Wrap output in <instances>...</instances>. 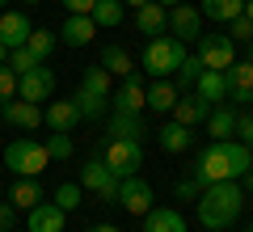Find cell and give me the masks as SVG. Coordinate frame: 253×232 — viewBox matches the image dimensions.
<instances>
[{
	"label": "cell",
	"instance_id": "1",
	"mask_svg": "<svg viewBox=\"0 0 253 232\" xmlns=\"http://www.w3.org/2000/svg\"><path fill=\"white\" fill-rule=\"evenodd\" d=\"M241 207H245V186L236 178H228V182H211V186H203L194 211H199V224L207 232H228L236 224V215H241Z\"/></svg>",
	"mask_w": 253,
	"mask_h": 232
},
{
	"label": "cell",
	"instance_id": "2",
	"mask_svg": "<svg viewBox=\"0 0 253 232\" xmlns=\"http://www.w3.org/2000/svg\"><path fill=\"white\" fill-rule=\"evenodd\" d=\"M249 165H253V148H245L241 139H211V148H203L194 173H199L203 186H211V182H228V178L241 182L245 173H249Z\"/></svg>",
	"mask_w": 253,
	"mask_h": 232
},
{
	"label": "cell",
	"instance_id": "3",
	"mask_svg": "<svg viewBox=\"0 0 253 232\" xmlns=\"http://www.w3.org/2000/svg\"><path fill=\"white\" fill-rule=\"evenodd\" d=\"M186 59V43H177L173 34H156L152 43L144 46V72L152 81H165L177 72V63Z\"/></svg>",
	"mask_w": 253,
	"mask_h": 232
},
{
	"label": "cell",
	"instance_id": "4",
	"mask_svg": "<svg viewBox=\"0 0 253 232\" xmlns=\"http://www.w3.org/2000/svg\"><path fill=\"white\" fill-rule=\"evenodd\" d=\"M4 165H9L17 178H38V173L51 165V156H46V143H38V139H13L9 148H4Z\"/></svg>",
	"mask_w": 253,
	"mask_h": 232
},
{
	"label": "cell",
	"instance_id": "5",
	"mask_svg": "<svg viewBox=\"0 0 253 232\" xmlns=\"http://www.w3.org/2000/svg\"><path fill=\"white\" fill-rule=\"evenodd\" d=\"M101 161L110 165L114 178H131V173L144 169V143H139V139H106Z\"/></svg>",
	"mask_w": 253,
	"mask_h": 232
},
{
	"label": "cell",
	"instance_id": "6",
	"mask_svg": "<svg viewBox=\"0 0 253 232\" xmlns=\"http://www.w3.org/2000/svg\"><path fill=\"white\" fill-rule=\"evenodd\" d=\"M194 46H199V63L203 68H215V72H224L228 63H236V43L228 34H199L194 38Z\"/></svg>",
	"mask_w": 253,
	"mask_h": 232
},
{
	"label": "cell",
	"instance_id": "7",
	"mask_svg": "<svg viewBox=\"0 0 253 232\" xmlns=\"http://www.w3.org/2000/svg\"><path fill=\"white\" fill-rule=\"evenodd\" d=\"M81 190H93V194L101 198V203H118V178L110 173V165L101 161H84L81 169Z\"/></svg>",
	"mask_w": 253,
	"mask_h": 232
},
{
	"label": "cell",
	"instance_id": "8",
	"mask_svg": "<svg viewBox=\"0 0 253 232\" xmlns=\"http://www.w3.org/2000/svg\"><path fill=\"white\" fill-rule=\"evenodd\" d=\"M110 106H114V110H123V114H144V106H148L144 76H139V72L123 76V85H118V89L110 93Z\"/></svg>",
	"mask_w": 253,
	"mask_h": 232
},
{
	"label": "cell",
	"instance_id": "9",
	"mask_svg": "<svg viewBox=\"0 0 253 232\" xmlns=\"http://www.w3.org/2000/svg\"><path fill=\"white\" fill-rule=\"evenodd\" d=\"M165 30H169L177 43H194V38L203 34V13L194 9V4H186V0H181V4H173V9H169Z\"/></svg>",
	"mask_w": 253,
	"mask_h": 232
},
{
	"label": "cell",
	"instance_id": "10",
	"mask_svg": "<svg viewBox=\"0 0 253 232\" xmlns=\"http://www.w3.org/2000/svg\"><path fill=\"white\" fill-rule=\"evenodd\" d=\"M118 207L131 211V215H148V207H152V186H148L139 173L118 178Z\"/></svg>",
	"mask_w": 253,
	"mask_h": 232
},
{
	"label": "cell",
	"instance_id": "11",
	"mask_svg": "<svg viewBox=\"0 0 253 232\" xmlns=\"http://www.w3.org/2000/svg\"><path fill=\"white\" fill-rule=\"evenodd\" d=\"M55 93V72L46 68V63H38V68H30V72H21L17 76V97H26V101H46Z\"/></svg>",
	"mask_w": 253,
	"mask_h": 232
},
{
	"label": "cell",
	"instance_id": "12",
	"mask_svg": "<svg viewBox=\"0 0 253 232\" xmlns=\"http://www.w3.org/2000/svg\"><path fill=\"white\" fill-rule=\"evenodd\" d=\"M0 118L13 127H21V131H34V127H42V110L34 106V101L26 97H9V101H0Z\"/></svg>",
	"mask_w": 253,
	"mask_h": 232
},
{
	"label": "cell",
	"instance_id": "13",
	"mask_svg": "<svg viewBox=\"0 0 253 232\" xmlns=\"http://www.w3.org/2000/svg\"><path fill=\"white\" fill-rule=\"evenodd\" d=\"M224 81H228V97H232V101H253V59L228 63Z\"/></svg>",
	"mask_w": 253,
	"mask_h": 232
},
{
	"label": "cell",
	"instance_id": "14",
	"mask_svg": "<svg viewBox=\"0 0 253 232\" xmlns=\"http://www.w3.org/2000/svg\"><path fill=\"white\" fill-rule=\"evenodd\" d=\"M93 34H97V26H93L89 13H68V21H63V30H59V43H68V46H89Z\"/></svg>",
	"mask_w": 253,
	"mask_h": 232
},
{
	"label": "cell",
	"instance_id": "15",
	"mask_svg": "<svg viewBox=\"0 0 253 232\" xmlns=\"http://www.w3.org/2000/svg\"><path fill=\"white\" fill-rule=\"evenodd\" d=\"M173 123H181V127H199V123H207V114H211V106L199 97V93H181L177 101H173Z\"/></svg>",
	"mask_w": 253,
	"mask_h": 232
},
{
	"label": "cell",
	"instance_id": "16",
	"mask_svg": "<svg viewBox=\"0 0 253 232\" xmlns=\"http://www.w3.org/2000/svg\"><path fill=\"white\" fill-rule=\"evenodd\" d=\"M63 220H68V211L63 207H55V203H38V207H30V232H63Z\"/></svg>",
	"mask_w": 253,
	"mask_h": 232
},
{
	"label": "cell",
	"instance_id": "17",
	"mask_svg": "<svg viewBox=\"0 0 253 232\" xmlns=\"http://www.w3.org/2000/svg\"><path fill=\"white\" fill-rule=\"evenodd\" d=\"M144 232H186V215L177 207H148Z\"/></svg>",
	"mask_w": 253,
	"mask_h": 232
},
{
	"label": "cell",
	"instance_id": "18",
	"mask_svg": "<svg viewBox=\"0 0 253 232\" xmlns=\"http://www.w3.org/2000/svg\"><path fill=\"white\" fill-rule=\"evenodd\" d=\"M30 30H34V26H30L26 13H0V43L9 46V51H13V46H26Z\"/></svg>",
	"mask_w": 253,
	"mask_h": 232
},
{
	"label": "cell",
	"instance_id": "19",
	"mask_svg": "<svg viewBox=\"0 0 253 232\" xmlns=\"http://www.w3.org/2000/svg\"><path fill=\"white\" fill-rule=\"evenodd\" d=\"M194 93H199L207 106H219V101L228 97V81H224V72L203 68V72H199V81H194Z\"/></svg>",
	"mask_w": 253,
	"mask_h": 232
},
{
	"label": "cell",
	"instance_id": "20",
	"mask_svg": "<svg viewBox=\"0 0 253 232\" xmlns=\"http://www.w3.org/2000/svg\"><path fill=\"white\" fill-rule=\"evenodd\" d=\"M165 21H169V9L165 4H156V0H148V4H139L135 9V30L139 34H165Z\"/></svg>",
	"mask_w": 253,
	"mask_h": 232
},
{
	"label": "cell",
	"instance_id": "21",
	"mask_svg": "<svg viewBox=\"0 0 253 232\" xmlns=\"http://www.w3.org/2000/svg\"><path fill=\"white\" fill-rule=\"evenodd\" d=\"M42 123L51 127V131H72V127L81 123V110H76V101H51V106L42 110Z\"/></svg>",
	"mask_w": 253,
	"mask_h": 232
},
{
	"label": "cell",
	"instance_id": "22",
	"mask_svg": "<svg viewBox=\"0 0 253 232\" xmlns=\"http://www.w3.org/2000/svg\"><path fill=\"white\" fill-rule=\"evenodd\" d=\"M177 97H181V89L169 81V76H165V81H152V85H148V110H156V114H169Z\"/></svg>",
	"mask_w": 253,
	"mask_h": 232
},
{
	"label": "cell",
	"instance_id": "23",
	"mask_svg": "<svg viewBox=\"0 0 253 232\" xmlns=\"http://www.w3.org/2000/svg\"><path fill=\"white\" fill-rule=\"evenodd\" d=\"M9 203L17 207V211H30V207L42 203V186H38L34 178H17V182L9 186Z\"/></svg>",
	"mask_w": 253,
	"mask_h": 232
},
{
	"label": "cell",
	"instance_id": "24",
	"mask_svg": "<svg viewBox=\"0 0 253 232\" xmlns=\"http://www.w3.org/2000/svg\"><path fill=\"white\" fill-rule=\"evenodd\" d=\"M236 110L232 106H224V101H219V106H211V114H207V127H211V135H215V139H232L236 135Z\"/></svg>",
	"mask_w": 253,
	"mask_h": 232
},
{
	"label": "cell",
	"instance_id": "25",
	"mask_svg": "<svg viewBox=\"0 0 253 232\" xmlns=\"http://www.w3.org/2000/svg\"><path fill=\"white\" fill-rule=\"evenodd\" d=\"M101 68H106L110 76H131V72H135V63H131V55H126V46L110 43L106 51H101Z\"/></svg>",
	"mask_w": 253,
	"mask_h": 232
},
{
	"label": "cell",
	"instance_id": "26",
	"mask_svg": "<svg viewBox=\"0 0 253 232\" xmlns=\"http://www.w3.org/2000/svg\"><path fill=\"white\" fill-rule=\"evenodd\" d=\"M190 143H194V127H181V123L161 127V148L165 152H186Z\"/></svg>",
	"mask_w": 253,
	"mask_h": 232
},
{
	"label": "cell",
	"instance_id": "27",
	"mask_svg": "<svg viewBox=\"0 0 253 232\" xmlns=\"http://www.w3.org/2000/svg\"><path fill=\"white\" fill-rule=\"evenodd\" d=\"M110 135H114V139H139V135H144V123H139V114L114 110V114H110Z\"/></svg>",
	"mask_w": 253,
	"mask_h": 232
},
{
	"label": "cell",
	"instance_id": "28",
	"mask_svg": "<svg viewBox=\"0 0 253 232\" xmlns=\"http://www.w3.org/2000/svg\"><path fill=\"white\" fill-rule=\"evenodd\" d=\"M203 17H211V21H232V17H241L245 13V0H203Z\"/></svg>",
	"mask_w": 253,
	"mask_h": 232
},
{
	"label": "cell",
	"instance_id": "29",
	"mask_svg": "<svg viewBox=\"0 0 253 232\" xmlns=\"http://www.w3.org/2000/svg\"><path fill=\"white\" fill-rule=\"evenodd\" d=\"M76 110H81V118H106V106L110 97H101V93H89V89H76Z\"/></svg>",
	"mask_w": 253,
	"mask_h": 232
},
{
	"label": "cell",
	"instance_id": "30",
	"mask_svg": "<svg viewBox=\"0 0 253 232\" xmlns=\"http://www.w3.org/2000/svg\"><path fill=\"white\" fill-rule=\"evenodd\" d=\"M89 17H93V26H97V30H101V26L114 30L118 21H123V0H97Z\"/></svg>",
	"mask_w": 253,
	"mask_h": 232
},
{
	"label": "cell",
	"instance_id": "31",
	"mask_svg": "<svg viewBox=\"0 0 253 232\" xmlns=\"http://www.w3.org/2000/svg\"><path fill=\"white\" fill-rule=\"evenodd\" d=\"M55 43H59V34H55V30H30V38H26V51L34 55V59H46V55L55 51Z\"/></svg>",
	"mask_w": 253,
	"mask_h": 232
},
{
	"label": "cell",
	"instance_id": "32",
	"mask_svg": "<svg viewBox=\"0 0 253 232\" xmlns=\"http://www.w3.org/2000/svg\"><path fill=\"white\" fill-rule=\"evenodd\" d=\"M81 198H84V190L76 186V182H63V186H55V198H51V203L63 207V211H76V207H81Z\"/></svg>",
	"mask_w": 253,
	"mask_h": 232
},
{
	"label": "cell",
	"instance_id": "33",
	"mask_svg": "<svg viewBox=\"0 0 253 232\" xmlns=\"http://www.w3.org/2000/svg\"><path fill=\"white\" fill-rule=\"evenodd\" d=\"M199 72H203L199 55H186V59L177 63V89H181V93H186V89H194V81H199Z\"/></svg>",
	"mask_w": 253,
	"mask_h": 232
},
{
	"label": "cell",
	"instance_id": "34",
	"mask_svg": "<svg viewBox=\"0 0 253 232\" xmlns=\"http://www.w3.org/2000/svg\"><path fill=\"white\" fill-rule=\"evenodd\" d=\"M81 89L110 97V72H106V68H84V81H81Z\"/></svg>",
	"mask_w": 253,
	"mask_h": 232
},
{
	"label": "cell",
	"instance_id": "35",
	"mask_svg": "<svg viewBox=\"0 0 253 232\" xmlns=\"http://www.w3.org/2000/svg\"><path fill=\"white\" fill-rule=\"evenodd\" d=\"M46 156H51V161H68V156H72V135L55 131L51 139H46Z\"/></svg>",
	"mask_w": 253,
	"mask_h": 232
},
{
	"label": "cell",
	"instance_id": "36",
	"mask_svg": "<svg viewBox=\"0 0 253 232\" xmlns=\"http://www.w3.org/2000/svg\"><path fill=\"white\" fill-rule=\"evenodd\" d=\"M38 63H42V59H34L26 46H13V51H9V68L17 72V76H21V72H30V68H38Z\"/></svg>",
	"mask_w": 253,
	"mask_h": 232
},
{
	"label": "cell",
	"instance_id": "37",
	"mask_svg": "<svg viewBox=\"0 0 253 232\" xmlns=\"http://www.w3.org/2000/svg\"><path fill=\"white\" fill-rule=\"evenodd\" d=\"M199 194H203L199 173H190V178H181V182H177V198H181V203H199Z\"/></svg>",
	"mask_w": 253,
	"mask_h": 232
},
{
	"label": "cell",
	"instance_id": "38",
	"mask_svg": "<svg viewBox=\"0 0 253 232\" xmlns=\"http://www.w3.org/2000/svg\"><path fill=\"white\" fill-rule=\"evenodd\" d=\"M228 26H232V30H228V38H232V43H253V21L245 17V13H241V17H232Z\"/></svg>",
	"mask_w": 253,
	"mask_h": 232
},
{
	"label": "cell",
	"instance_id": "39",
	"mask_svg": "<svg viewBox=\"0 0 253 232\" xmlns=\"http://www.w3.org/2000/svg\"><path fill=\"white\" fill-rule=\"evenodd\" d=\"M17 97V72L9 68V63H0V101Z\"/></svg>",
	"mask_w": 253,
	"mask_h": 232
},
{
	"label": "cell",
	"instance_id": "40",
	"mask_svg": "<svg viewBox=\"0 0 253 232\" xmlns=\"http://www.w3.org/2000/svg\"><path fill=\"white\" fill-rule=\"evenodd\" d=\"M236 135H241V143H245V148H253V114L236 118Z\"/></svg>",
	"mask_w": 253,
	"mask_h": 232
},
{
	"label": "cell",
	"instance_id": "41",
	"mask_svg": "<svg viewBox=\"0 0 253 232\" xmlns=\"http://www.w3.org/2000/svg\"><path fill=\"white\" fill-rule=\"evenodd\" d=\"M13 224H17V207L0 203V232H13Z\"/></svg>",
	"mask_w": 253,
	"mask_h": 232
},
{
	"label": "cell",
	"instance_id": "42",
	"mask_svg": "<svg viewBox=\"0 0 253 232\" xmlns=\"http://www.w3.org/2000/svg\"><path fill=\"white\" fill-rule=\"evenodd\" d=\"M93 4H97V0H63L68 13H93Z\"/></svg>",
	"mask_w": 253,
	"mask_h": 232
},
{
	"label": "cell",
	"instance_id": "43",
	"mask_svg": "<svg viewBox=\"0 0 253 232\" xmlns=\"http://www.w3.org/2000/svg\"><path fill=\"white\" fill-rule=\"evenodd\" d=\"M245 190L253 194V165H249V173H245Z\"/></svg>",
	"mask_w": 253,
	"mask_h": 232
},
{
	"label": "cell",
	"instance_id": "44",
	"mask_svg": "<svg viewBox=\"0 0 253 232\" xmlns=\"http://www.w3.org/2000/svg\"><path fill=\"white\" fill-rule=\"evenodd\" d=\"M93 232H118V228H114V224H97V228H93Z\"/></svg>",
	"mask_w": 253,
	"mask_h": 232
},
{
	"label": "cell",
	"instance_id": "45",
	"mask_svg": "<svg viewBox=\"0 0 253 232\" xmlns=\"http://www.w3.org/2000/svg\"><path fill=\"white\" fill-rule=\"evenodd\" d=\"M0 63H9V46L4 43H0Z\"/></svg>",
	"mask_w": 253,
	"mask_h": 232
},
{
	"label": "cell",
	"instance_id": "46",
	"mask_svg": "<svg viewBox=\"0 0 253 232\" xmlns=\"http://www.w3.org/2000/svg\"><path fill=\"white\" fill-rule=\"evenodd\" d=\"M245 17H249V21H253V0H245Z\"/></svg>",
	"mask_w": 253,
	"mask_h": 232
},
{
	"label": "cell",
	"instance_id": "47",
	"mask_svg": "<svg viewBox=\"0 0 253 232\" xmlns=\"http://www.w3.org/2000/svg\"><path fill=\"white\" fill-rule=\"evenodd\" d=\"M156 4H165V9H173V4H181V0H156Z\"/></svg>",
	"mask_w": 253,
	"mask_h": 232
},
{
	"label": "cell",
	"instance_id": "48",
	"mask_svg": "<svg viewBox=\"0 0 253 232\" xmlns=\"http://www.w3.org/2000/svg\"><path fill=\"white\" fill-rule=\"evenodd\" d=\"M123 4H135V9H139V4H148V0H123Z\"/></svg>",
	"mask_w": 253,
	"mask_h": 232
},
{
	"label": "cell",
	"instance_id": "49",
	"mask_svg": "<svg viewBox=\"0 0 253 232\" xmlns=\"http://www.w3.org/2000/svg\"><path fill=\"white\" fill-rule=\"evenodd\" d=\"M26 4H42V0H26Z\"/></svg>",
	"mask_w": 253,
	"mask_h": 232
},
{
	"label": "cell",
	"instance_id": "50",
	"mask_svg": "<svg viewBox=\"0 0 253 232\" xmlns=\"http://www.w3.org/2000/svg\"><path fill=\"white\" fill-rule=\"evenodd\" d=\"M249 59H253V43H249Z\"/></svg>",
	"mask_w": 253,
	"mask_h": 232
},
{
	"label": "cell",
	"instance_id": "51",
	"mask_svg": "<svg viewBox=\"0 0 253 232\" xmlns=\"http://www.w3.org/2000/svg\"><path fill=\"white\" fill-rule=\"evenodd\" d=\"M0 4H9V0H0Z\"/></svg>",
	"mask_w": 253,
	"mask_h": 232
},
{
	"label": "cell",
	"instance_id": "52",
	"mask_svg": "<svg viewBox=\"0 0 253 232\" xmlns=\"http://www.w3.org/2000/svg\"><path fill=\"white\" fill-rule=\"evenodd\" d=\"M0 194H4V186H0Z\"/></svg>",
	"mask_w": 253,
	"mask_h": 232
},
{
	"label": "cell",
	"instance_id": "53",
	"mask_svg": "<svg viewBox=\"0 0 253 232\" xmlns=\"http://www.w3.org/2000/svg\"><path fill=\"white\" fill-rule=\"evenodd\" d=\"M249 232H253V228H249Z\"/></svg>",
	"mask_w": 253,
	"mask_h": 232
}]
</instances>
